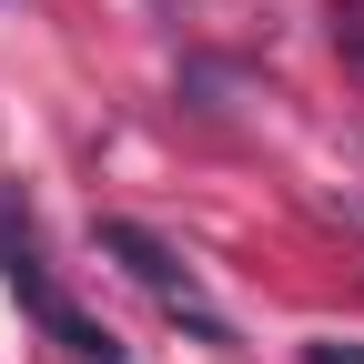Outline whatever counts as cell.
Masks as SVG:
<instances>
[{
    "label": "cell",
    "mask_w": 364,
    "mask_h": 364,
    "mask_svg": "<svg viewBox=\"0 0 364 364\" xmlns=\"http://www.w3.org/2000/svg\"><path fill=\"white\" fill-rule=\"evenodd\" d=\"M0 284L21 294V314H31V324L51 334L71 364H122V344H112L102 324H91V314H81L61 284H51V263H41V233H31V213H21L11 193H0Z\"/></svg>",
    "instance_id": "obj_1"
},
{
    "label": "cell",
    "mask_w": 364,
    "mask_h": 364,
    "mask_svg": "<svg viewBox=\"0 0 364 364\" xmlns=\"http://www.w3.org/2000/svg\"><path fill=\"white\" fill-rule=\"evenodd\" d=\"M102 253L132 273V284H142L172 324H193V344H233V324H223V314L203 304V284H193V263H182L162 233H142V223H122V213H102Z\"/></svg>",
    "instance_id": "obj_2"
},
{
    "label": "cell",
    "mask_w": 364,
    "mask_h": 364,
    "mask_svg": "<svg viewBox=\"0 0 364 364\" xmlns=\"http://www.w3.org/2000/svg\"><path fill=\"white\" fill-rule=\"evenodd\" d=\"M304 364H364V344H304Z\"/></svg>",
    "instance_id": "obj_3"
},
{
    "label": "cell",
    "mask_w": 364,
    "mask_h": 364,
    "mask_svg": "<svg viewBox=\"0 0 364 364\" xmlns=\"http://www.w3.org/2000/svg\"><path fill=\"white\" fill-rule=\"evenodd\" d=\"M0 11H11V0H0Z\"/></svg>",
    "instance_id": "obj_4"
}]
</instances>
